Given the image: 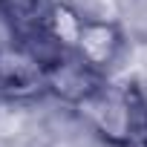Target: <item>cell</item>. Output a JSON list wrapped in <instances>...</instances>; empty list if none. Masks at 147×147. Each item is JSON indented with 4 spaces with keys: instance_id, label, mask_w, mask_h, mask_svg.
<instances>
[{
    "instance_id": "277c9868",
    "label": "cell",
    "mask_w": 147,
    "mask_h": 147,
    "mask_svg": "<svg viewBox=\"0 0 147 147\" xmlns=\"http://www.w3.org/2000/svg\"><path fill=\"white\" fill-rule=\"evenodd\" d=\"M118 52H121V32L115 20H84L78 43H75V55L87 66H92L95 72L110 69Z\"/></svg>"
},
{
    "instance_id": "6da1fadb",
    "label": "cell",
    "mask_w": 147,
    "mask_h": 147,
    "mask_svg": "<svg viewBox=\"0 0 147 147\" xmlns=\"http://www.w3.org/2000/svg\"><path fill=\"white\" fill-rule=\"evenodd\" d=\"M75 107L81 113H87L90 124L101 136H107L110 141H115V144H124V141H130L136 136L133 133L136 130V110H133L130 98L121 95V92H104L98 87L92 95H87Z\"/></svg>"
},
{
    "instance_id": "3957f363",
    "label": "cell",
    "mask_w": 147,
    "mask_h": 147,
    "mask_svg": "<svg viewBox=\"0 0 147 147\" xmlns=\"http://www.w3.org/2000/svg\"><path fill=\"white\" fill-rule=\"evenodd\" d=\"M46 90L69 104H81L87 95L98 90V72L87 66L75 52H63L58 61L46 66Z\"/></svg>"
},
{
    "instance_id": "5b68a950",
    "label": "cell",
    "mask_w": 147,
    "mask_h": 147,
    "mask_svg": "<svg viewBox=\"0 0 147 147\" xmlns=\"http://www.w3.org/2000/svg\"><path fill=\"white\" fill-rule=\"evenodd\" d=\"M40 26H43L46 40H52L61 52H75L84 18L69 0H58V3H46L43 6V23Z\"/></svg>"
},
{
    "instance_id": "8992f818",
    "label": "cell",
    "mask_w": 147,
    "mask_h": 147,
    "mask_svg": "<svg viewBox=\"0 0 147 147\" xmlns=\"http://www.w3.org/2000/svg\"><path fill=\"white\" fill-rule=\"evenodd\" d=\"M18 43H23L20 29H18V18L6 6H0V52L9 49V46H18Z\"/></svg>"
},
{
    "instance_id": "7a4b0ae2",
    "label": "cell",
    "mask_w": 147,
    "mask_h": 147,
    "mask_svg": "<svg viewBox=\"0 0 147 147\" xmlns=\"http://www.w3.org/2000/svg\"><path fill=\"white\" fill-rule=\"evenodd\" d=\"M46 61L26 43L0 52V90L12 95H26L46 87Z\"/></svg>"
}]
</instances>
